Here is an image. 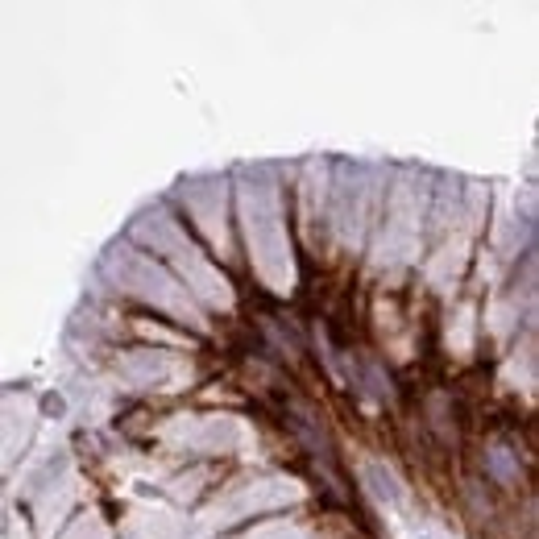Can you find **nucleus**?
<instances>
[{
  "label": "nucleus",
  "mask_w": 539,
  "mask_h": 539,
  "mask_svg": "<svg viewBox=\"0 0 539 539\" xmlns=\"http://www.w3.org/2000/svg\"><path fill=\"white\" fill-rule=\"evenodd\" d=\"M370 481H374V490H378L382 498H390V502H394V498H399V490H394V477H390V473H382L378 465L370 469Z\"/></svg>",
  "instance_id": "f257e3e1"
}]
</instances>
